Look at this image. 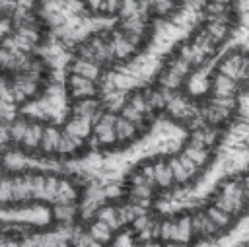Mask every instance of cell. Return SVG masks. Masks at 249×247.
I'll return each mask as SVG.
<instances>
[{
    "mask_svg": "<svg viewBox=\"0 0 249 247\" xmlns=\"http://www.w3.org/2000/svg\"><path fill=\"white\" fill-rule=\"evenodd\" d=\"M206 214L220 226V228H226L228 224H230V220H231V214H228V212H224V210H220L216 204H212L208 210H206Z\"/></svg>",
    "mask_w": 249,
    "mask_h": 247,
    "instance_id": "obj_4",
    "label": "cell"
},
{
    "mask_svg": "<svg viewBox=\"0 0 249 247\" xmlns=\"http://www.w3.org/2000/svg\"><path fill=\"white\" fill-rule=\"evenodd\" d=\"M154 179H156V183H158L160 187H169V185L175 181L171 167L165 165V163H158V165L154 167Z\"/></svg>",
    "mask_w": 249,
    "mask_h": 247,
    "instance_id": "obj_1",
    "label": "cell"
},
{
    "mask_svg": "<svg viewBox=\"0 0 249 247\" xmlns=\"http://www.w3.org/2000/svg\"><path fill=\"white\" fill-rule=\"evenodd\" d=\"M160 235L163 239H173L177 241V224H173L171 220H165L161 226H160Z\"/></svg>",
    "mask_w": 249,
    "mask_h": 247,
    "instance_id": "obj_5",
    "label": "cell"
},
{
    "mask_svg": "<svg viewBox=\"0 0 249 247\" xmlns=\"http://www.w3.org/2000/svg\"><path fill=\"white\" fill-rule=\"evenodd\" d=\"M8 33V21L6 19H0V39Z\"/></svg>",
    "mask_w": 249,
    "mask_h": 247,
    "instance_id": "obj_6",
    "label": "cell"
},
{
    "mask_svg": "<svg viewBox=\"0 0 249 247\" xmlns=\"http://www.w3.org/2000/svg\"><path fill=\"white\" fill-rule=\"evenodd\" d=\"M111 231H113V228H111L107 222H103V220H99V222H95V224L91 226V237H93L95 241H99V243L109 241V239H111Z\"/></svg>",
    "mask_w": 249,
    "mask_h": 247,
    "instance_id": "obj_2",
    "label": "cell"
},
{
    "mask_svg": "<svg viewBox=\"0 0 249 247\" xmlns=\"http://www.w3.org/2000/svg\"><path fill=\"white\" fill-rule=\"evenodd\" d=\"M191 233H195V229H193V218L191 216L179 218V222H177V241H181V243L189 241Z\"/></svg>",
    "mask_w": 249,
    "mask_h": 247,
    "instance_id": "obj_3",
    "label": "cell"
}]
</instances>
